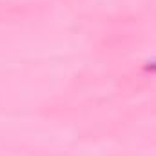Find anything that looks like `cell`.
Here are the masks:
<instances>
[{
	"label": "cell",
	"instance_id": "obj_1",
	"mask_svg": "<svg viewBox=\"0 0 156 156\" xmlns=\"http://www.w3.org/2000/svg\"><path fill=\"white\" fill-rule=\"evenodd\" d=\"M144 69L149 71V73H156V60H149V62H145Z\"/></svg>",
	"mask_w": 156,
	"mask_h": 156
}]
</instances>
